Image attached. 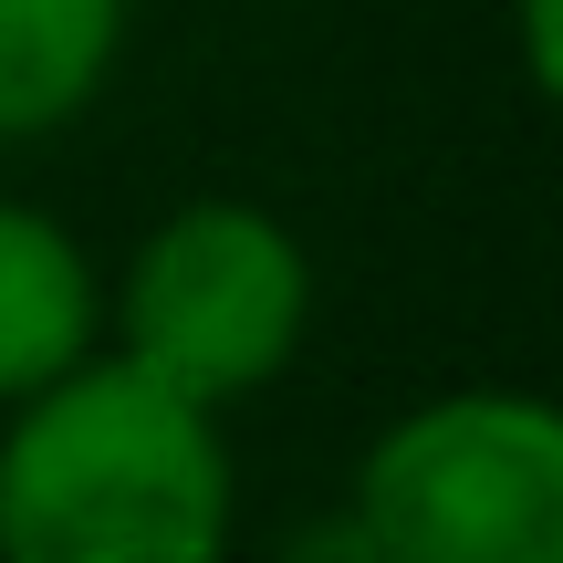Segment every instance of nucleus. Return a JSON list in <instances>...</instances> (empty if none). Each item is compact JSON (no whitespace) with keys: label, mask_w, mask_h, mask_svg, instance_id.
<instances>
[{"label":"nucleus","mask_w":563,"mask_h":563,"mask_svg":"<svg viewBox=\"0 0 563 563\" xmlns=\"http://www.w3.org/2000/svg\"><path fill=\"white\" fill-rule=\"evenodd\" d=\"M355 563H563V418L532 386H460L386 418L344 490Z\"/></svg>","instance_id":"obj_3"},{"label":"nucleus","mask_w":563,"mask_h":563,"mask_svg":"<svg viewBox=\"0 0 563 563\" xmlns=\"http://www.w3.org/2000/svg\"><path fill=\"white\" fill-rule=\"evenodd\" d=\"M313 334V251L262 199H178L104 282V344L209 418L272 397Z\"/></svg>","instance_id":"obj_2"},{"label":"nucleus","mask_w":563,"mask_h":563,"mask_svg":"<svg viewBox=\"0 0 563 563\" xmlns=\"http://www.w3.org/2000/svg\"><path fill=\"white\" fill-rule=\"evenodd\" d=\"M230 522L220 418L115 344L0 407V563H230Z\"/></svg>","instance_id":"obj_1"},{"label":"nucleus","mask_w":563,"mask_h":563,"mask_svg":"<svg viewBox=\"0 0 563 563\" xmlns=\"http://www.w3.org/2000/svg\"><path fill=\"white\" fill-rule=\"evenodd\" d=\"M136 0H0V146H42L115 84Z\"/></svg>","instance_id":"obj_5"},{"label":"nucleus","mask_w":563,"mask_h":563,"mask_svg":"<svg viewBox=\"0 0 563 563\" xmlns=\"http://www.w3.org/2000/svg\"><path fill=\"white\" fill-rule=\"evenodd\" d=\"M104 344V282L53 209L0 199V407L53 386Z\"/></svg>","instance_id":"obj_4"}]
</instances>
